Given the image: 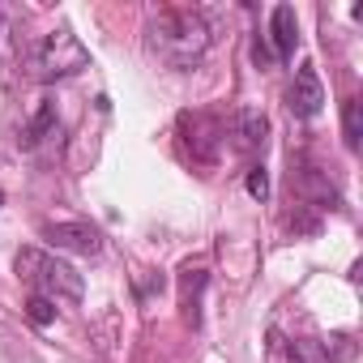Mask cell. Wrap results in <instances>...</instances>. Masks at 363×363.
I'll list each match as a JSON object with an SVG mask.
<instances>
[{
  "label": "cell",
  "instance_id": "7a4b0ae2",
  "mask_svg": "<svg viewBox=\"0 0 363 363\" xmlns=\"http://www.w3.org/2000/svg\"><path fill=\"white\" fill-rule=\"evenodd\" d=\"M18 278L35 291V295H48L52 303H77L82 295H86V282H82V274L69 265V261H60V257H52V252H43V248H22L18 252Z\"/></svg>",
  "mask_w": 363,
  "mask_h": 363
},
{
  "label": "cell",
  "instance_id": "5bb4252c",
  "mask_svg": "<svg viewBox=\"0 0 363 363\" xmlns=\"http://www.w3.org/2000/svg\"><path fill=\"white\" fill-rule=\"evenodd\" d=\"M0 206H5V197H0Z\"/></svg>",
  "mask_w": 363,
  "mask_h": 363
},
{
  "label": "cell",
  "instance_id": "52a82bcc",
  "mask_svg": "<svg viewBox=\"0 0 363 363\" xmlns=\"http://www.w3.org/2000/svg\"><path fill=\"white\" fill-rule=\"evenodd\" d=\"M265 133H269V120H265L257 107H240V111H235V137H240L244 150L265 145Z\"/></svg>",
  "mask_w": 363,
  "mask_h": 363
},
{
  "label": "cell",
  "instance_id": "277c9868",
  "mask_svg": "<svg viewBox=\"0 0 363 363\" xmlns=\"http://www.w3.org/2000/svg\"><path fill=\"white\" fill-rule=\"evenodd\" d=\"M43 240L52 248H65V252H77V257H99L103 252V235L99 227L90 223H43Z\"/></svg>",
  "mask_w": 363,
  "mask_h": 363
},
{
  "label": "cell",
  "instance_id": "6da1fadb",
  "mask_svg": "<svg viewBox=\"0 0 363 363\" xmlns=\"http://www.w3.org/2000/svg\"><path fill=\"white\" fill-rule=\"evenodd\" d=\"M210 22L193 9H162L150 22V48L171 65V69H189L210 52Z\"/></svg>",
  "mask_w": 363,
  "mask_h": 363
},
{
  "label": "cell",
  "instance_id": "4fadbf2b",
  "mask_svg": "<svg viewBox=\"0 0 363 363\" xmlns=\"http://www.w3.org/2000/svg\"><path fill=\"white\" fill-rule=\"evenodd\" d=\"M248 193H252L257 201L269 197V175H265V167H252V171H248Z\"/></svg>",
  "mask_w": 363,
  "mask_h": 363
},
{
  "label": "cell",
  "instance_id": "5b68a950",
  "mask_svg": "<svg viewBox=\"0 0 363 363\" xmlns=\"http://www.w3.org/2000/svg\"><path fill=\"white\" fill-rule=\"evenodd\" d=\"M286 107H291V116H299V120L320 116V107H325V86H320L316 65H299V73H295V82H291V90H286Z\"/></svg>",
  "mask_w": 363,
  "mask_h": 363
},
{
  "label": "cell",
  "instance_id": "30bf717a",
  "mask_svg": "<svg viewBox=\"0 0 363 363\" xmlns=\"http://www.w3.org/2000/svg\"><path fill=\"white\" fill-rule=\"evenodd\" d=\"M206 269H184V295H179V303H184V320L197 329L201 325V286H206Z\"/></svg>",
  "mask_w": 363,
  "mask_h": 363
},
{
  "label": "cell",
  "instance_id": "7c38bea8",
  "mask_svg": "<svg viewBox=\"0 0 363 363\" xmlns=\"http://www.w3.org/2000/svg\"><path fill=\"white\" fill-rule=\"evenodd\" d=\"M26 316H30V325L48 329V325L56 320V303H52L48 295H35V291H30V299H26Z\"/></svg>",
  "mask_w": 363,
  "mask_h": 363
},
{
  "label": "cell",
  "instance_id": "8992f818",
  "mask_svg": "<svg viewBox=\"0 0 363 363\" xmlns=\"http://www.w3.org/2000/svg\"><path fill=\"white\" fill-rule=\"evenodd\" d=\"M269 52H274V65H291L295 60V48H299V18L291 5H274L269 13Z\"/></svg>",
  "mask_w": 363,
  "mask_h": 363
},
{
  "label": "cell",
  "instance_id": "9c48e42d",
  "mask_svg": "<svg viewBox=\"0 0 363 363\" xmlns=\"http://www.w3.org/2000/svg\"><path fill=\"white\" fill-rule=\"evenodd\" d=\"M265 363H308V354H303V346L291 342L282 329H269V333H265Z\"/></svg>",
  "mask_w": 363,
  "mask_h": 363
},
{
  "label": "cell",
  "instance_id": "ba28073f",
  "mask_svg": "<svg viewBox=\"0 0 363 363\" xmlns=\"http://www.w3.org/2000/svg\"><path fill=\"white\" fill-rule=\"evenodd\" d=\"M52 133H56V103H52V99H43V103H39V111H35V120L22 128V150L43 145Z\"/></svg>",
  "mask_w": 363,
  "mask_h": 363
},
{
  "label": "cell",
  "instance_id": "3957f363",
  "mask_svg": "<svg viewBox=\"0 0 363 363\" xmlns=\"http://www.w3.org/2000/svg\"><path fill=\"white\" fill-rule=\"evenodd\" d=\"M30 65H35V77H39V82H56V77L82 73V69L90 65V56H86V48L77 43L73 30H52V35H43V43L35 48Z\"/></svg>",
  "mask_w": 363,
  "mask_h": 363
},
{
  "label": "cell",
  "instance_id": "8fae6325",
  "mask_svg": "<svg viewBox=\"0 0 363 363\" xmlns=\"http://www.w3.org/2000/svg\"><path fill=\"white\" fill-rule=\"evenodd\" d=\"M342 137H346V150H359V137H363V111H359V99H346V103H342Z\"/></svg>",
  "mask_w": 363,
  "mask_h": 363
}]
</instances>
